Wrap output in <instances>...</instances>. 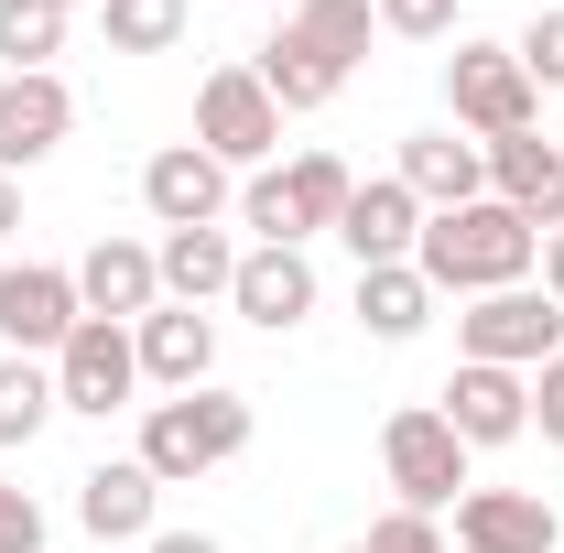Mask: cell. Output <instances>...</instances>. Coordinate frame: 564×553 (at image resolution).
I'll use <instances>...</instances> for the list:
<instances>
[{
	"label": "cell",
	"mask_w": 564,
	"mask_h": 553,
	"mask_svg": "<svg viewBox=\"0 0 564 553\" xmlns=\"http://www.w3.org/2000/svg\"><path fill=\"white\" fill-rule=\"evenodd\" d=\"M196 152H217L228 174H261L282 152V109L261 87V66H207V87H196Z\"/></svg>",
	"instance_id": "8992f818"
},
{
	"label": "cell",
	"mask_w": 564,
	"mask_h": 553,
	"mask_svg": "<svg viewBox=\"0 0 564 553\" xmlns=\"http://www.w3.org/2000/svg\"><path fill=\"white\" fill-rule=\"evenodd\" d=\"M543 293H554V304H564V228H554V239H543Z\"/></svg>",
	"instance_id": "836d02e7"
},
{
	"label": "cell",
	"mask_w": 564,
	"mask_h": 553,
	"mask_svg": "<svg viewBox=\"0 0 564 553\" xmlns=\"http://www.w3.org/2000/svg\"><path fill=\"white\" fill-rule=\"evenodd\" d=\"M380 33H402V44H445V33H456V0H380Z\"/></svg>",
	"instance_id": "f546056e"
},
{
	"label": "cell",
	"mask_w": 564,
	"mask_h": 553,
	"mask_svg": "<svg viewBox=\"0 0 564 553\" xmlns=\"http://www.w3.org/2000/svg\"><path fill=\"white\" fill-rule=\"evenodd\" d=\"M261 87H272V109H282V120H304V109H326V98L348 87V66H326V55H315L293 22H282L272 44H261Z\"/></svg>",
	"instance_id": "7402d4cb"
},
{
	"label": "cell",
	"mask_w": 564,
	"mask_h": 553,
	"mask_svg": "<svg viewBox=\"0 0 564 553\" xmlns=\"http://www.w3.org/2000/svg\"><path fill=\"white\" fill-rule=\"evenodd\" d=\"M510 55H521L532 87H564V0H554V11H532V33H521Z\"/></svg>",
	"instance_id": "f1b7e54d"
},
{
	"label": "cell",
	"mask_w": 564,
	"mask_h": 553,
	"mask_svg": "<svg viewBox=\"0 0 564 553\" xmlns=\"http://www.w3.org/2000/svg\"><path fill=\"white\" fill-rule=\"evenodd\" d=\"M55 11H76V0H55Z\"/></svg>",
	"instance_id": "d590c367"
},
{
	"label": "cell",
	"mask_w": 564,
	"mask_h": 553,
	"mask_svg": "<svg viewBox=\"0 0 564 553\" xmlns=\"http://www.w3.org/2000/svg\"><path fill=\"white\" fill-rule=\"evenodd\" d=\"M250 434H261V413L239 402V391H163V402H141V467L163 488H196L207 467H228V456H250Z\"/></svg>",
	"instance_id": "7a4b0ae2"
},
{
	"label": "cell",
	"mask_w": 564,
	"mask_h": 553,
	"mask_svg": "<svg viewBox=\"0 0 564 553\" xmlns=\"http://www.w3.org/2000/svg\"><path fill=\"white\" fill-rule=\"evenodd\" d=\"M293 33H304L326 66H358L369 33H380V0H293Z\"/></svg>",
	"instance_id": "4316f807"
},
{
	"label": "cell",
	"mask_w": 564,
	"mask_h": 553,
	"mask_svg": "<svg viewBox=\"0 0 564 553\" xmlns=\"http://www.w3.org/2000/svg\"><path fill=\"white\" fill-rule=\"evenodd\" d=\"M282 196H293V228H304V239H326V228L348 217L358 174L337 163V152H293V163H282Z\"/></svg>",
	"instance_id": "603a6c76"
},
{
	"label": "cell",
	"mask_w": 564,
	"mask_h": 553,
	"mask_svg": "<svg viewBox=\"0 0 564 553\" xmlns=\"http://www.w3.org/2000/svg\"><path fill=\"white\" fill-rule=\"evenodd\" d=\"M11 228H22V185L0 174V239H11Z\"/></svg>",
	"instance_id": "e575fe53"
},
{
	"label": "cell",
	"mask_w": 564,
	"mask_h": 553,
	"mask_svg": "<svg viewBox=\"0 0 564 553\" xmlns=\"http://www.w3.org/2000/svg\"><path fill=\"white\" fill-rule=\"evenodd\" d=\"M564 521L543 488H467L456 499V553H554Z\"/></svg>",
	"instance_id": "4fadbf2b"
},
{
	"label": "cell",
	"mask_w": 564,
	"mask_h": 553,
	"mask_svg": "<svg viewBox=\"0 0 564 553\" xmlns=\"http://www.w3.org/2000/svg\"><path fill=\"white\" fill-rule=\"evenodd\" d=\"M76 304L109 315V326H141V315L163 304V261H152V239H98V250L76 261Z\"/></svg>",
	"instance_id": "e0dca14e"
},
{
	"label": "cell",
	"mask_w": 564,
	"mask_h": 553,
	"mask_svg": "<svg viewBox=\"0 0 564 553\" xmlns=\"http://www.w3.org/2000/svg\"><path fill=\"white\" fill-rule=\"evenodd\" d=\"M141 207H152V228H228L239 174H228L217 152H196V141H163V152L141 163Z\"/></svg>",
	"instance_id": "9c48e42d"
},
{
	"label": "cell",
	"mask_w": 564,
	"mask_h": 553,
	"mask_svg": "<svg viewBox=\"0 0 564 553\" xmlns=\"http://www.w3.org/2000/svg\"><path fill=\"white\" fill-rule=\"evenodd\" d=\"M185 0H98V33H109V55H174L185 44Z\"/></svg>",
	"instance_id": "d4e9b609"
},
{
	"label": "cell",
	"mask_w": 564,
	"mask_h": 553,
	"mask_svg": "<svg viewBox=\"0 0 564 553\" xmlns=\"http://www.w3.org/2000/svg\"><path fill=\"white\" fill-rule=\"evenodd\" d=\"M76 131V98H66V76L44 66V76H0V174L22 185L33 163H55Z\"/></svg>",
	"instance_id": "8fae6325"
},
{
	"label": "cell",
	"mask_w": 564,
	"mask_h": 553,
	"mask_svg": "<svg viewBox=\"0 0 564 553\" xmlns=\"http://www.w3.org/2000/svg\"><path fill=\"white\" fill-rule=\"evenodd\" d=\"M152 261H163V304H196L207 315V304H228V282H239V239L228 228H163Z\"/></svg>",
	"instance_id": "ffe728a7"
},
{
	"label": "cell",
	"mask_w": 564,
	"mask_h": 553,
	"mask_svg": "<svg viewBox=\"0 0 564 553\" xmlns=\"http://www.w3.org/2000/svg\"><path fill=\"white\" fill-rule=\"evenodd\" d=\"M434 413L456 423V445H521L532 434V380L521 369H489V358H456V380L434 391Z\"/></svg>",
	"instance_id": "30bf717a"
},
{
	"label": "cell",
	"mask_w": 564,
	"mask_h": 553,
	"mask_svg": "<svg viewBox=\"0 0 564 553\" xmlns=\"http://www.w3.org/2000/svg\"><path fill=\"white\" fill-rule=\"evenodd\" d=\"M348 553H358V543H348Z\"/></svg>",
	"instance_id": "8d00e7d4"
},
{
	"label": "cell",
	"mask_w": 564,
	"mask_h": 553,
	"mask_svg": "<svg viewBox=\"0 0 564 553\" xmlns=\"http://www.w3.org/2000/svg\"><path fill=\"white\" fill-rule=\"evenodd\" d=\"M532 434H543V445H564V347L532 369Z\"/></svg>",
	"instance_id": "1f68e13d"
},
{
	"label": "cell",
	"mask_w": 564,
	"mask_h": 553,
	"mask_svg": "<svg viewBox=\"0 0 564 553\" xmlns=\"http://www.w3.org/2000/svg\"><path fill=\"white\" fill-rule=\"evenodd\" d=\"M413 272L434 282V293H510V282H532L543 272V228L521 207H499V196H478V207H445V217H423V239H413Z\"/></svg>",
	"instance_id": "6da1fadb"
},
{
	"label": "cell",
	"mask_w": 564,
	"mask_h": 553,
	"mask_svg": "<svg viewBox=\"0 0 564 553\" xmlns=\"http://www.w3.org/2000/svg\"><path fill=\"white\" fill-rule=\"evenodd\" d=\"M131 347H141L152 391H207L217 380V315H196V304H152L131 326Z\"/></svg>",
	"instance_id": "5bb4252c"
},
{
	"label": "cell",
	"mask_w": 564,
	"mask_h": 553,
	"mask_svg": "<svg viewBox=\"0 0 564 553\" xmlns=\"http://www.w3.org/2000/svg\"><path fill=\"white\" fill-rule=\"evenodd\" d=\"M380 478L402 488V510H456L467 499V445H456V423L434 413V402H402V413L380 423Z\"/></svg>",
	"instance_id": "277c9868"
},
{
	"label": "cell",
	"mask_w": 564,
	"mask_h": 553,
	"mask_svg": "<svg viewBox=\"0 0 564 553\" xmlns=\"http://www.w3.org/2000/svg\"><path fill=\"white\" fill-rule=\"evenodd\" d=\"M489 196H499V207H521L543 239H554V228H564V141H543V131L489 141Z\"/></svg>",
	"instance_id": "d6986e66"
},
{
	"label": "cell",
	"mask_w": 564,
	"mask_h": 553,
	"mask_svg": "<svg viewBox=\"0 0 564 553\" xmlns=\"http://www.w3.org/2000/svg\"><path fill=\"white\" fill-rule=\"evenodd\" d=\"M131 391H141V347L131 326H109V315H76V337L55 347V402L66 413H131Z\"/></svg>",
	"instance_id": "52a82bcc"
},
{
	"label": "cell",
	"mask_w": 564,
	"mask_h": 553,
	"mask_svg": "<svg viewBox=\"0 0 564 553\" xmlns=\"http://www.w3.org/2000/svg\"><path fill=\"white\" fill-rule=\"evenodd\" d=\"M358 553H456V543H445V521H434V510H380Z\"/></svg>",
	"instance_id": "83f0119b"
},
{
	"label": "cell",
	"mask_w": 564,
	"mask_h": 553,
	"mask_svg": "<svg viewBox=\"0 0 564 553\" xmlns=\"http://www.w3.org/2000/svg\"><path fill=\"white\" fill-rule=\"evenodd\" d=\"M141 553H228V543H217V532H152Z\"/></svg>",
	"instance_id": "d6a6232c"
},
{
	"label": "cell",
	"mask_w": 564,
	"mask_h": 553,
	"mask_svg": "<svg viewBox=\"0 0 564 553\" xmlns=\"http://www.w3.org/2000/svg\"><path fill=\"white\" fill-rule=\"evenodd\" d=\"M391 174H402V185L423 196V217H445V207H478V196H489V152H478V141L456 131V120H445V131H413Z\"/></svg>",
	"instance_id": "9a60e30c"
},
{
	"label": "cell",
	"mask_w": 564,
	"mask_h": 553,
	"mask_svg": "<svg viewBox=\"0 0 564 553\" xmlns=\"http://www.w3.org/2000/svg\"><path fill=\"white\" fill-rule=\"evenodd\" d=\"M76 272L55 261H0V358H55L76 337Z\"/></svg>",
	"instance_id": "ba28073f"
},
{
	"label": "cell",
	"mask_w": 564,
	"mask_h": 553,
	"mask_svg": "<svg viewBox=\"0 0 564 553\" xmlns=\"http://www.w3.org/2000/svg\"><path fill=\"white\" fill-rule=\"evenodd\" d=\"M315 293H326V282H315L304 250H239V282H228V304H239L261 337H293V326L315 315Z\"/></svg>",
	"instance_id": "2e32d148"
},
{
	"label": "cell",
	"mask_w": 564,
	"mask_h": 553,
	"mask_svg": "<svg viewBox=\"0 0 564 553\" xmlns=\"http://www.w3.org/2000/svg\"><path fill=\"white\" fill-rule=\"evenodd\" d=\"M66 55V11L55 0H0V76H44Z\"/></svg>",
	"instance_id": "cb8c5ba5"
},
{
	"label": "cell",
	"mask_w": 564,
	"mask_h": 553,
	"mask_svg": "<svg viewBox=\"0 0 564 553\" xmlns=\"http://www.w3.org/2000/svg\"><path fill=\"white\" fill-rule=\"evenodd\" d=\"M55 413H66L55 402V358H0V445H33Z\"/></svg>",
	"instance_id": "484cf974"
},
{
	"label": "cell",
	"mask_w": 564,
	"mask_h": 553,
	"mask_svg": "<svg viewBox=\"0 0 564 553\" xmlns=\"http://www.w3.org/2000/svg\"><path fill=\"white\" fill-rule=\"evenodd\" d=\"M337 239H348L358 272H380V261H413V239H423V196L402 185V174H369V185L348 196V217H337Z\"/></svg>",
	"instance_id": "ac0fdd59"
},
{
	"label": "cell",
	"mask_w": 564,
	"mask_h": 553,
	"mask_svg": "<svg viewBox=\"0 0 564 553\" xmlns=\"http://www.w3.org/2000/svg\"><path fill=\"white\" fill-rule=\"evenodd\" d=\"M564 347V304L543 293V282H510V293H478L467 315H456V358H489V369H543Z\"/></svg>",
	"instance_id": "5b68a950"
},
{
	"label": "cell",
	"mask_w": 564,
	"mask_h": 553,
	"mask_svg": "<svg viewBox=\"0 0 564 553\" xmlns=\"http://www.w3.org/2000/svg\"><path fill=\"white\" fill-rule=\"evenodd\" d=\"M152 510H163V478H152L141 456H109V467L76 478V532H87V543H152V532H163Z\"/></svg>",
	"instance_id": "7c38bea8"
},
{
	"label": "cell",
	"mask_w": 564,
	"mask_h": 553,
	"mask_svg": "<svg viewBox=\"0 0 564 553\" xmlns=\"http://www.w3.org/2000/svg\"><path fill=\"white\" fill-rule=\"evenodd\" d=\"M358 326H369L380 347L423 337V326H434V282H423L413 261H380V272H358Z\"/></svg>",
	"instance_id": "44dd1931"
},
{
	"label": "cell",
	"mask_w": 564,
	"mask_h": 553,
	"mask_svg": "<svg viewBox=\"0 0 564 553\" xmlns=\"http://www.w3.org/2000/svg\"><path fill=\"white\" fill-rule=\"evenodd\" d=\"M445 109H456V131H478V152L510 131H543V87L521 76L510 44H478V33H456V55H445Z\"/></svg>",
	"instance_id": "3957f363"
},
{
	"label": "cell",
	"mask_w": 564,
	"mask_h": 553,
	"mask_svg": "<svg viewBox=\"0 0 564 553\" xmlns=\"http://www.w3.org/2000/svg\"><path fill=\"white\" fill-rule=\"evenodd\" d=\"M0 553H44V499L33 488H0Z\"/></svg>",
	"instance_id": "4dcf8cb0"
}]
</instances>
